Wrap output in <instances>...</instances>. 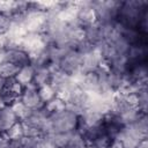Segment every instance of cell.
Listing matches in <instances>:
<instances>
[{"label":"cell","mask_w":148,"mask_h":148,"mask_svg":"<svg viewBox=\"0 0 148 148\" xmlns=\"http://www.w3.org/2000/svg\"><path fill=\"white\" fill-rule=\"evenodd\" d=\"M29 110H39L44 108V103L39 97L38 94V88L31 83L27 87H24L20 98H18Z\"/></svg>","instance_id":"52a82bcc"},{"label":"cell","mask_w":148,"mask_h":148,"mask_svg":"<svg viewBox=\"0 0 148 148\" xmlns=\"http://www.w3.org/2000/svg\"><path fill=\"white\" fill-rule=\"evenodd\" d=\"M84 29V39L89 42L94 46H98L102 42H104V36H103V30L101 24L97 22L92 25H89Z\"/></svg>","instance_id":"4fadbf2b"},{"label":"cell","mask_w":148,"mask_h":148,"mask_svg":"<svg viewBox=\"0 0 148 148\" xmlns=\"http://www.w3.org/2000/svg\"><path fill=\"white\" fill-rule=\"evenodd\" d=\"M79 123L87 127H94L99 126L104 123V114L99 113L98 111L89 108L82 112V114L79 117Z\"/></svg>","instance_id":"30bf717a"},{"label":"cell","mask_w":148,"mask_h":148,"mask_svg":"<svg viewBox=\"0 0 148 148\" xmlns=\"http://www.w3.org/2000/svg\"><path fill=\"white\" fill-rule=\"evenodd\" d=\"M10 24H12V21H10L9 15L1 14L0 13V34H3L5 35L9 30Z\"/></svg>","instance_id":"d4e9b609"},{"label":"cell","mask_w":148,"mask_h":148,"mask_svg":"<svg viewBox=\"0 0 148 148\" xmlns=\"http://www.w3.org/2000/svg\"><path fill=\"white\" fill-rule=\"evenodd\" d=\"M108 148H125V146L120 140L114 139V140H111V142L109 143Z\"/></svg>","instance_id":"484cf974"},{"label":"cell","mask_w":148,"mask_h":148,"mask_svg":"<svg viewBox=\"0 0 148 148\" xmlns=\"http://www.w3.org/2000/svg\"><path fill=\"white\" fill-rule=\"evenodd\" d=\"M38 94H39V97H40V99L43 101L44 104H46L47 102H50L51 99H53L57 96L56 90L52 88V86L50 83L39 87L38 88Z\"/></svg>","instance_id":"44dd1931"},{"label":"cell","mask_w":148,"mask_h":148,"mask_svg":"<svg viewBox=\"0 0 148 148\" xmlns=\"http://www.w3.org/2000/svg\"><path fill=\"white\" fill-rule=\"evenodd\" d=\"M86 147H87V143H86L84 139L76 131H74L71 134L67 143L61 148H86Z\"/></svg>","instance_id":"d6986e66"},{"label":"cell","mask_w":148,"mask_h":148,"mask_svg":"<svg viewBox=\"0 0 148 148\" xmlns=\"http://www.w3.org/2000/svg\"><path fill=\"white\" fill-rule=\"evenodd\" d=\"M44 109H45L50 114H51V113H54V112H58V111H62V110L66 109V102L56 96L53 99H51L50 102H47V103L44 105Z\"/></svg>","instance_id":"ac0fdd59"},{"label":"cell","mask_w":148,"mask_h":148,"mask_svg":"<svg viewBox=\"0 0 148 148\" xmlns=\"http://www.w3.org/2000/svg\"><path fill=\"white\" fill-rule=\"evenodd\" d=\"M16 121L17 118L12 111L10 106L5 105L0 108V135L5 134Z\"/></svg>","instance_id":"7c38bea8"},{"label":"cell","mask_w":148,"mask_h":148,"mask_svg":"<svg viewBox=\"0 0 148 148\" xmlns=\"http://www.w3.org/2000/svg\"><path fill=\"white\" fill-rule=\"evenodd\" d=\"M18 69H20L18 66L8 61H3L2 64H0V76L6 80H12L16 76Z\"/></svg>","instance_id":"2e32d148"},{"label":"cell","mask_w":148,"mask_h":148,"mask_svg":"<svg viewBox=\"0 0 148 148\" xmlns=\"http://www.w3.org/2000/svg\"><path fill=\"white\" fill-rule=\"evenodd\" d=\"M148 14V2L142 0H127L121 1L117 22L125 28L138 29L141 20Z\"/></svg>","instance_id":"6da1fadb"},{"label":"cell","mask_w":148,"mask_h":148,"mask_svg":"<svg viewBox=\"0 0 148 148\" xmlns=\"http://www.w3.org/2000/svg\"><path fill=\"white\" fill-rule=\"evenodd\" d=\"M81 68H82V54L75 50H67L57 65V69H59L60 72L67 75L76 74L81 72Z\"/></svg>","instance_id":"5b68a950"},{"label":"cell","mask_w":148,"mask_h":148,"mask_svg":"<svg viewBox=\"0 0 148 148\" xmlns=\"http://www.w3.org/2000/svg\"><path fill=\"white\" fill-rule=\"evenodd\" d=\"M92 7L97 15V22L101 24H110L117 22L118 9L121 1L106 0V1H91Z\"/></svg>","instance_id":"277c9868"},{"label":"cell","mask_w":148,"mask_h":148,"mask_svg":"<svg viewBox=\"0 0 148 148\" xmlns=\"http://www.w3.org/2000/svg\"><path fill=\"white\" fill-rule=\"evenodd\" d=\"M110 142H111V139L109 136H106L105 134H102V135H99L97 139H95L88 146H90L92 148H108V146H109Z\"/></svg>","instance_id":"cb8c5ba5"},{"label":"cell","mask_w":148,"mask_h":148,"mask_svg":"<svg viewBox=\"0 0 148 148\" xmlns=\"http://www.w3.org/2000/svg\"><path fill=\"white\" fill-rule=\"evenodd\" d=\"M7 81H8V80H6V79H3V77L0 76V91H2V90L6 88V86H7Z\"/></svg>","instance_id":"f1b7e54d"},{"label":"cell","mask_w":148,"mask_h":148,"mask_svg":"<svg viewBox=\"0 0 148 148\" xmlns=\"http://www.w3.org/2000/svg\"><path fill=\"white\" fill-rule=\"evenodd\" d=\"M9 106H10L12 111L14 112V114L16 116L17 120H20V121H22V120L28 116V113L30 112V110H29L20 99H16V101L13 102Z\"/></svg>","instance_id":"e0dca14e"},{"label":"cell","mask_w":148,"mask_h":148,"mask_svg":"<svg viewBox=\"0 0 148 148\" xmlns=\"http://www.w3.org/2000/svg\"><path fill=\"white\" fill-rule=\"evenodd\" d=\"M7 136L10 140H21L24 136V130H23V124L17 120L7 132H6Z\"/></svg>","instance_id":"ffe728a7"},{"label":"cell","mask_w":148,"mask_h":148,"mask_svg":"<svg viewBox=\"0 0 148 148\" xmlns=\"http://www.w3.org/2000/svg\"><path fill=\"white\" fill-rule=\"evenodd\" d=\"M128 61V68L133 65L146 64L148 58V46L147 44H138L132 45L126 54Z\"/></svg>","instance_id":"9c48e42d"},{"label":"cell","mask_w":148,"mask_h":148,"mask_svg":"<svg viewBox=\"0 0 148 148\" xmlns=\"http://www.w3.org/2000/svg\"><path fill=\"white\" fill-rule=\"evenodd\" d=\"M5 61L12 62L18 67L25 66L30 64V58L27 52H24L21 49H12V50H5Z\"/></svg>","instance_id":"8fae6325"},{"label":"cell","mask_w":148,"mask_h":148,"mask_svg":"<svg viewBox=\"0 0 148 148\" xmlns=\"http://www.w3.org/2000/svg\"><path fill=\"white\" fill-rule=\"evenodd\" d=\"M103 60L101 50L98 49V46H95L92 50H90L88 53L82 54V68L81 72L82 73H89V72H95L101 61Z\"/></svg>","instance_id":"ba28073f"},{"label":"cell","mask_w":148,"mask_h":148,"mask_svg":"<svg viewBox=\"0 0 148 148\" xmlns=\"http://www.w3.org/2000/svg\"><path fill=\"white\" fill-rule=\"evenodd\" d=\"M34 76H35V67L31 64H29V65L20 67L16 76L14 77V80L17 83H20L22 87H27V86L32 83Z\"/></svg>","instance_id":"9a60e30c"},{"label":"cell","mask_w":148,"mask_h":148,"mask_svg":"<svg viewBox=\"0 0 148 148\" xmlns=\"http://www.w3.org/2000/svg\"><path fill=\"white\" fill-rule=\"evenodd\" d=\"M6 43H7L6 35L0 34V50H5V47H6Z\"/></svg>","instance_id":"83f0119b"},{"label":"cell","mask_w":148,"mask_h":148,"mask_svg":"<svg viewBox=\"0 0 148 148\" xmlns=\"http://www.w3.org/2000/svg\"><path fill=\"white\" fill-rule=\"evenodd\" d=\"M47 21V13L31 6L22 13V25L28 34H42Z\"/></svg>","instance_id":"3957f363"},{"label":"cell","mask_w":148,"mask_h":148,"mask_svg":"<svg viewBox=\"0 0 148 148\" xmlns=\"http://www.w3.org/2000/svg\"><path fill=\"white\" fill-rule=\"evenodd\" d=\"M57 68L54 66H43V67H35V76H34V81L32 83L39 88L42 86L49 84L50 80H51V75L53 73V71H56Z\"/></svg>","instance_id":"5bb4252c"},{"label":"cell","mask_w":148,"mask_h":148,"mask_svg":"<svg viewBox=\"0 0 148 148\" xmlns=\"http://www.w3.org/2000/svg\"><path fill=\"white\" fill-rule=\"evenodd\" d=\"M77 5V16L76 22L80 27L87 28L97 23V15L92 7L91 1H76Z\"/></svg>","instance_id":"8992f818"},{"label":"cell","mask_w":148,"mask_h":148,"mask_svg":"<svg viewBox=\"0 0 148 148\" xmlns=\"http://www.w3.org/2000/svg\"><path fill=\"white\" fill-rule=\"evenodd\" d=\"M77 124H79V116L65 109L62 111H58L49 116L46 125L43 130V134L71 133L76 131Z\"/></svg>","instance_id":"7a4b0ae2"},{"label":"cell","mask_w":148,"mask_h":148,"mask_svg":"<svg viewBox=\"0 0 148 148\" xmlns=\"http://www.w3.org/2000/svg\"><path fill=\"white\" fill-rule=\"evenodd\" d=\"M16 1L12 0H0V13L6 15H12L15 10Z\"/></svg>","instance_id":"603a6c76"},{"label":"cell","mask_w":148,"mask_h":148,"mask_svg":"<svg viewBox=\"0 0 148 148\" xmlns=\"http://www.w3.org/2000/svg\"><path fill=\"white\" fill-rule=\"evenodd\" d=\"M5 89H7V90L10 91L14 96H16L17 98H20V96H21V94H22L24 87H22V86H21L20 83H17L14 79H12V80H8V81H7V86H6Z\"/></svg>","instance_id":"7402d4cb"},{"label":"cell","mask_w":148,"mask_h":148,"mask_svg":"<svg viewBox=\"0 0 148 148\" xmlns=\"http://www.w3.org/2000/svg\"><path fill=\"white\" fill-rule=\"evenodd\" d=\"M135 148H148V139L147 138H143L141 140L138 141Z\"/></svg>","instance_id":"4316f807"}]
</instances>
